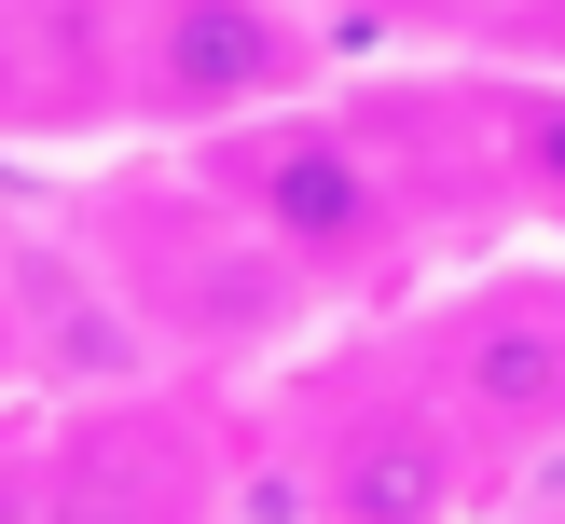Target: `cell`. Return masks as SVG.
Returning <instances> with one entry per match:
<instances>
[{"instance_id": "6da1fadb", "label": "cell", "mask_w": 565, "mask_h": 524, "mask_svg": "<svg viewBox=\"0 0 565 524\" xmlns=\"http://www.w3.org/2000/svg\"><path fill=\"white\" fill-rule=\"evenodd\" d=\"M70 221H83L97 276L125 290L138 345H152L166 373L263 386V373H290V359L331 331V290H303V276L207 193L193 152H152V138L110 152L97 180H70Z\"/></svg>"}, {"instance_id": "7a4b0ae2", "label": "cell", "mask_w": 565, "mask_h": 524, "mask_svg": "<svg viewBox=\"0 0 565 524\" xmlns=\"http://www.w3.org/2000/svg\"><path fill=\"white\" fill-rule=\"evenodd\" d=\"M263 524H497V456L441 414V386L414 373L401 318H373L359 345L276 373L263 400Z\"/></svg>"}, {"instance_id": "3957f363", "label": "cell", "mask_w": 565, "mask_h": 524, "mask_svg": "<svg viewBox=\"0 0 565 524\" xmlns=\"http://www.w3.org/2000/svg\"><path fill=\"white\" fill-rule=\"evenodd\" d=\"M401 345L497 483L565 456V263H456V290L401 303Z\"/></svg>"}, {"instance_id": "277c9868", "label": "cell", "mask_w": 565, "mask_h": 524, "mask_svg": "<svg viewBox=\"0 0 565 524\" xmlns=\"http://www.w3.org/2000/svg\"><path fill=\"white\" fill-rule=\"evenodd\" d=\"M331 69H345L331 0H138V138L152 152L331 97Z\"/></svg>"}, {"instance_id": "5b68a950", "label": "cell", "mask_w": 565, "mask_h": 524, "mask_svg": "<svg viewBox=\"0 0 565 524\" xmlns=\"http://www.w3.org/2000/svg\"><path fill=\"white\" fill-rule=\"evenodd\" d=\"M42 496L55 524H235V441L180 386L42 400Z\"/></svg>"}, {"instance_id": "8992f818", "label": "cell", "mask_w": 565, "mask_h": 524, "mask_svg": "<svg viewBox=\"0 0 565 524\" xmlns=\"http://www.w3.org/2000/svg\"><path fill=\"white\" fill-rule=\"evenodd\" d=\"M0 152H138V0H0Z\"/></svg>"}, {"instance_id": "52a82bcc", "label": "cell", "mask_w": 565, "mask_h": 524, "mask_svg": "<svg viewBox=\"0 0 565 524\" xmlns=\"http://www.w3.org/2000/svg\"><path fill=\"white\" fill-rule=\"evenodd\" d=\"M469 69V125H483V180H497V221L524 248H565V69Z\"/></svg>"}, {"instance_id": "ba28073f", "label": "cell", "mask_w": 565, "mask_h": 524, "mask_svg": "<svg viewBox=\"0 0 565 524\" xmlns=\"http://www.w3.org/2000/svg\"><path fill=\"white\" fill-rule=\"evenodd\" d=\"M497 14H511V0H331L345 42H441V55H483Z\"/></svg>"}, {"instance_id": "9c48e42d", "label": "cell", "mask_w": 565, "mask_h": 524, "mask_svg": "<svg viewBox=\"0 0 565 524\" xmlns=\"http://www.w3.org/2000/svg\"><path fill=\"white\" fill-rule=\"evenodd\" d=\"M483 69H565V0H511L483 28Z\"/></svg>"}, {"instance_id": "30bf717a", "label": "cell", "mask_w": 565, "mask_h": 524, "mask_svg": "<svg viewBox=\"0 0 565 524\" xmlns=\"http://www.w3.org/2000/svg\"><path fill=\"white\" fill-rule=\"evenodd\" d=\"M0 524H55V496H42V414H0Z\"/></svg>"}, {"instance_id": "8fae6325", "label": "cell", "mask_w": 565, "mask_h": 524, "mask_svg": "<svg viewBox=\"0 0 565 524\" xmlns=\"http://www.w3.org/2000/svg\"><path fill=\"white\" fill-rule=\"evenodd\" d=\"M0 414H28V331H14V263H0Z\"/></svg>"}]
</instances>
